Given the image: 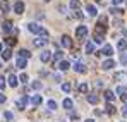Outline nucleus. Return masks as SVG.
I'll use <instances>...</instances> for the list:
<instances>
[{
  "mask_svg": "<svg viewBox=\"0 0 127 122\" xmlns=\"http://www.w3.org/2000/svg\"><path fill=\"white\" fill-rule=\"evenodd\" d=\"M28 31H31V33H34V35H40V38H46L48 36V31L40 26L38 22H29L28 24Z\"/></svg>",
  "mask_w": 127,
  "mask_h": 122,
  "instance_id": "nucleus-1",
  "label": "nucleus"
},
{
  "mask_svg": "<svg viewBox=\"0 0 127 122\" xmlns=\"http://www.w3.org/2000/svg\"><path fill=\"white\" fill-rule=\"evenodd\" d=\"M29 102H31V98H29L28 95H22L21 100H17V102H16V107H17L19 110H24V108L28 107V103H29Z\"/></svg>",
  "mask_w": 127,
  "mask_h": 122,
  "instance_id": "nucleus-2",
  "label": "nucleus"
},
{
  "mask_svg": "<svg viewBox=\"0 0 127 122\" xmlns=\"http://www.w3.org/2000/svg\"><path fill=\"white\" fill-rule=\"evenodd\" d=\"M76 36H77L79 40H84L86 36H88V28H86V26H77V29H76Z\"/></svg>",
  "mask_w": 127,
  "mask_h": 122,
  "instance_id": "nucleus-3",
  "label": "nucleus"
},
{
  "mask_svg": "<svg viewBox=\"0 0 127 122\" xmlns=\"http://www.w3.org/2000/svg\"><path fill=\"white\" fill-rule=\"evenodd\" d=\"M98 55L112 57V55H113V48H112V45H105V46H103V50H101V52H98Z\"/></svg>",
  "mask_w": 127,
  "mask_h": 122,
  "instance_id": "nucleus-4",
  "label": "nucleus"
},
{
  "mask_svg": "<svg viewBox=\"0 0 127 122\" xmlns=\"http://www.w3.org/2000/svg\"><path fill=\"white\" fill-rule=\"evenodd\" d=\"M9 9H10V2L9 0H0V12L5 14V12H9Z\"/></svg>",
  "mask_w": 127,
  "mask_h": 122,
  "instance_id": "nucleus-5",
  "label": "nucleus"
},
{
  "mask_svg": "<svg viewBox=\"0 0 127 122\" xmlns=\"http://www.w3.org/2000/svg\"><path fill=\"white\" fill-rule=\"evenodd\" d=\"M113 67H115V62L112 60V59H106V60L101 64V69H103V71H110V69H113Z\"/></svg>",
  "mask_w": 127,
  "mask_h": 122,
  "instance_id": "nucleus-6",
  "label": "nucleus"
},
{
  "mask_svg": "<svg viewBox=\"0 0 127 122\" xmlns=\"http://www.w3.org/2000/svg\"><path fill=\"white\" fill-rule=\"evenodd\" d=\"M60 45H62V46H65V48H70V46H72V40H70V36H69V35H64Z\"/></svg>",
  "mask_w": 127,
  "mask_h": 122,
  "instance_id": "nucleus-7",
  "label": "nucleus"
},
{
  "mask_svg": "<svg viewBox=\"0 0 127 122\" xmlns=\"http://www.w3.org/2000/svg\"><path fill=\"white\" fill-rule=\"evenodd\" d=\"M7 81H9V86H10V88H17V84H19V78L14 76V74H10Z\"/></svg>",
  "mask_w": 127,
  "mask_h": 122,
  "instance_id": "nucleus-8",
  "label": "nucleus"
},
{
  "mask_svg": "<svg viewBox=\"0 0 127 122\" xmlns=\"http://www.w3.org/2000/svg\"><path fill=\"white\" fill-rule=\"evenodd\" d=\"M74 71L79 72V74H84L86 72V65L83 64V62H76V64H74Z\"/></svg>",
  "mask_w": 127,
  "mask_h": 122,
  "instance_id": "nucleus-9",
  "label": "nucleus"
},
{
  "mask_svg": "<svg viewBox=\"0 0 127 122\" xmlns=\"http://www.w3.org/2000/svg\"><path fill=\"white\" fill-rule=\"evenodd\" d=\"M14 12H16V14H22V12H24V3H22L21 0H17V2L14 3Z\"/></svg>",
  "mask_w": 127,
  "mask_h": 122,
  "instance_id": "nucleus-10",
  "label": "nucleus"
},
{
  "mask_svg": "<svg viewBox=\"0 0 127 122\" xmlns=\"http://www.w3.org/2000/svg\"><path fill=\"white\" fill-rule=\"evenodd\" d=\"M50 59H52V52H48V50H43L41 55H40V60H41V62H50Z\"/></svg>",
  "mask_w": 127,
  "mask_h": 122,
  "instance_id": "nucleus-11",
  "label": "nucleus"
},
{
  "mask_svg": "<svg viewBox=\"0 0 127 122\" xmlns=\"http://www.w3.org/2000/svg\"><path fill=\"white\" fill-rule=\"evenodd\" d=\"M33 45H34L36 48H41V46L46 45V38H34V40H33Z\"/></svg>",
  "mask_w": 127,
  "mask_h": 122,
  "instance_id": "nucleus-12",
  "label": "nucleus"
},
{
  "mask_svg": "<svg viewBox=\"0 0 127 122\" xmlns=\"http://www.w3.org/2000/svg\"><path fill=\"white\" fill-rule=\"evenodd\" d=\"M41 102H43L41 95H34V96L31 98V105H33V107H38V105H41Z\"/></svg>",
  "mask_w": 127,
  "mask_h": 122,
  "instance_id": "nucleus-13",
  "label": "nucleus"
},
{
  "mask_svg": "<svg viewBox=\"0 0 127 122\" xmlns=\"http://www.w3.org/2000/svg\"><path fill=\"white\" fill-rule=\"evenodd\" d=\"M86 10H88V14H89V16H93V17H95V16L98 14V10H96V7H95L93 3H88V7H86Z\"/></svg>",
  "mask_w": 127,
  "mask_h": 122,
  "instance_id": "nucleus-14",
  "label": "nucleus"
},
{
  "mask_svg": "<svg viewBox=\"0 0 127 122\" xmlns=\"http://www.w3.org/2000/svg\"><path fill=\"white\" fill-rule=\"evenodd\" d=\"M2 31H3V33H10V31H12V22H10V21H5V22L2 24Z\"/></svg>",
  "mask_w": 127,
  "mask_h": 122,
  "instance_id": "nucleus-15",
  "label": "nucleus"
},
{
  "mask_svg": "<svg viewBox=\"0 0 127 122\" xmlns=\"http://www.w3.org/2000/svg\"><path fill=\"white\" fill-rule=\"evenodd\" d=\"M105 100L108 103H112L113 100H115V93H113V91H110V89H106V91H105Z\"/></svg>",
  "mask_w": 127,
  "mask_h": 122,
  "instance_id": "nucleus-16",
  "label": "nucleus"
},
{
  "mask_svg": "<svg viewBox=\"0 0 127 122\" xmlns=\"http://www.w3.org/2000/svg\"><path fill=\"white\" fill-rule=\"evenodd\" d=\"M29 57H31V52H29V50H26V48L19 50V59H26V60H28Z\"/></svg>",
  "mask_w": 127,
  "mask_h": 122,
  "instance_id": "nucleus-17",
  "label": "nucleus"
},
{
  "mask_svg": "<svg viewBox=\"0 0 127 122\" xmlns=\"http://www.w3.org/2000/svg\"><path fill=\"white\" fill-rule=\"evenodd\" d=\"M113 79H115V81H127V74L126 72H117V74H115V76H113Z\"/></svg>",
  "mask_w": 127,
  "mask_h": 122,
  "instance_id": "nucleus-18",
  "label": "nucleus"
},
{
  "mask_svg": "<svg viewBox=\"0 0 127 122\" xmlns=\"http://www.w3.org/2000/svg\"><path fill=\"white\" fill-rule=\"evenodd\" d=\"M10 57H12V50H10V48H3V52H2V59H3V60H9Z\"/></svg>",
  "mask_w": 127,
  "mask_h": 122,
  "instance_id": "nucleus-19",
  "label": "nucleus"
},
{
  "mask_svg": "<svg viewBox=\"0 0 127 122\" xmlns=\"http://www.w3.org/2000/svg\"><path fill=\"white\" fill-rule=\"evenodd\" d=\"M98 100H100V98H98V95H95V93L88 95V102L91 103V105H96V103H98Z\"/></svg>",
  "mask_w": 127,
  "mask_h": 122,
  "instance_id": "nucleus-20",
  "label": "nucleus"
},
{
  "mask_svg": "<svg viewBox=\"0 0 127 122\" xmlns=\"http://www.w3.org/2000/svg\"><path fill=\"white\" fill-rule=\"evenodd\" d=\"M69 67H70V64H69L67 60H60L59 62V69H60V71H69Z\"/></svg>",
  "mask_w": 127,
  "mask_h": 122,
  "instance_id": "nucleus-21",
  "label": "nucleus"
},
{
  "mask_svg": "<svg viewBox=\"0 0 127 122\" xmlns=\"http://www.w3.org/2000/svg\"><path fill=\"white\" fill-rule=\"evenodd\" d=\"M16 65H17L19 69H26V65H28V60H26V59H17V60H16Z\"/></svg>",
  "mask_w": 127,
  "mask_h": 122,
  "instance_id": "nucleus-22",
  "label": "nucleus"
},
{
  "mask_svg": "<svg viewBox=\"0 0 127 122\" xmlns=\"http://www.w3.org/2000/svg\"><path fill=\"white\" fill-rule=\"evenodd\" d=\"M103 35L101 33H95V36H93V43H103Z\"/></svg>",
  "mask_w": 127,
  "mask_h": 122,
  "instance_id": "nucleus-23",
  "label": "nucleus"
},
{
  "mask_svg": "<svg viewBox=\"0 0 127 122\" xmlns=\"http://www.w3.org/2000/svg\"><path fill=\"white\" fill-rule=\"evenodd\" d=\"M95 52V43L93 41H88L86 43V53H93Z\"/></svg>",
  "mask_w": 127,
  "mask_h": 122,
  "instance_id": "nucleus-24",
  "label": "nucleus"
},
{
  "mask_svg": "<svg viewBox=\"0 0 127 122\" xmlns=\"http://www.w3.org/2000/svg\"><path fill=\"white\" fill-rule=\"evenodd\" d=\"M72 107H74V103H72V100H70V98H65V100H64V108L70 110Z\"/></svg>",
  "mask_w": 127,
  "mask_h": 122,
  "instance_id": "nucleus-25",
  "label": "nucleus"
},
{
  "mask_svg": "<svg viewBox=\"0 0 127 122\" xmlns=\"http://www.w3.org/2000/svg\"><path fill=\"white\" fill-rule=\"evenodd\" d=\"M69 7H70V9H76V10H77V9L81 7V2H79V0H70Z\"/></svg>",
  "mask_w": 127,
  "mask_h": 122,
  "instance_id": "nucleus-26",
  "label": "nucleus"
},
{
  "mask_svg": "<svg viewBox=\"0 0 127 122\" xmlns=\"http://www.w3.org/2000/svg\"><path fill=\"white\" fill-rule=\"evenodd\" d=\"M117 46H119V50H120V52H124V50L127 48V41H126V40H120Z\"/></svg>",
  "mask_w": 127,
  "mask_h": 122,
  "instance_id": "nucleus-27",
  "label": "nucleus"
},
{
  "mask_svg": "<svg viewBox=\"0 0 127 122\" xmlns=\"http://www.w3.org/2000/svg\"><path fill=\"white\" fill-rule=\"evenodd\" d=\"M62 52H60V50H57V52H55V53H53V59H55V62H59V60H62Z\"/></svg>",
  "mask_w": 127,
  "mask_h": 122,
  "instance_id": "nucleus-28",
  "label": "nucleus"
},
{
  "mask_svg": "<svg viewBox=\"0 0 127 122\" xmlns=\"http://www.w3.org/2000/svg\"><path fill=\"white\" fill-rule=\"evenodd\" d=\"M120 64H122V65H127V53L126 52L120 53Z\"/></svg>",
  "mask_w": 127,
  "mask_h": 122,
  "instance_id": "nucleus-29",
  "label": "nucleus"
},
{
  "mask_svg": "<svg viewBox=\"0 0 127 122\" xmlns=\"http://www.w3.org/2000/svg\"><path fill=\"white\" fill-rule=\"evenodd\" d=\"M106 114H110V115H112V114H115V107H113L112 103H108V105H106Z\"/></svg>",
  "mask_w": 127,
  "mask_h": 122,
  "instance_id": "nucleus-30",
  "label": "nucleus"
},
{
  "mask_svg": "<svg viewBox=\"0 0 127 122\" xmlns=\"http://www.w3.org/2000/svg\"><path fill=\"white\" fill-rule=\"evenodd\" d=\"M3 117L7 119V122H10L12 119H14V115H12V112H9V110H7V112H3Z\"/></svg>",
  "mask_w": 127,
  "mask_h": 122,
  "instance_id": "nucleus-31",
  "label": "nucleus"
},
{
  "mask_svg": "<svg viewBox=\"0 0 127 122\" xmlns=\"http://www.w3.org/2000/svg\"><path fill=\"white\" fill-rule=\"evenodd\" d=\"M31 86H33V89H41V81H33Z\"/></svg>",
  "mask_w": 127,
  "mask_h": 122,
  "instance_id": "nucleus-32",
  "label": "nucleus"
},
{
  "mask_svg": "<svg viewBox=\"0 0 127 122\" xmlns=\"http://www.w3.org/2000/svg\"><path fill=\"white\" fill-rule=\"evenodd\" d=\"M46 105H48V108H50V110H55V108H57V102H55V100H50Z\"/></svg>",
  "mask_w": 127,
  "mask_h": 122,
  "instance_id": "nucleus-33",
  "label": "nucleus"
},
{
  "mask_svg": "<svg viewBox=\"0 0 127 122\" xmlns=\"http://www.w3.org/2000/svg\"><path fill=\"white\" fill-rule=\"evenodd\" d=\"M79 91H81V93H88V84H86V82H81V84H79Z\"/></svg>",
  "mask_w": 127,
  "mask_h": 122,
  "instance_id": "nucleus-34",
  "label": "nucleus"
},
{
  "mask_svg": "<svg viewBox=\"0 0 127 122\" xmlns=\"http://www.w3.org/2000/svg\"><path fill=\"white\" fill-rule=\"evenodd\" d=\"M19 81H21V82H28V81H29V78H28L26 72H22L21 76H19Z\"/></svg>",
  "mask_w": 127,
  "mask_h": 122,
  "instance_id": "nucleus-35",
  "label": "nucleus"
},
{
  "mask_svg": "<svg viewBox=\"0 0 127 122\" xmlns=\"http://www.w3.org/2000/svg\"><path fill=\"white\" fill-rule=\"evenodd\" d=\"M62 91H65V93L70 91V82H64L62 84Z\"/></svg>",
  "mask_w": 127,
  "mask_h": 122,
  "instance_id": "nucleus-36",
  "label": "nucleus"
},
{
  "mask_svg": "<svg viewBox=\"0 0 127 122\" xmlns=\"http://www.w3.org/2000/svg\"><path fill=\"white\" fill-rule=\"evenodd\" d=\"M110 12H112L113 16H117V14H122V10H120L119 7H112V9H110Z\"/></svg>",
  "mask_w": 127,
  "mask_h": 122,
  "instance_id": "nucleus-37",
  "label": "nucleus"
},
{
  "mask_svg": "<svg viewBox=\"0 0 127 122\" xmlns=\"http://www.w3.org/2000/svg\"><path fill=\"white\" fill-rule=\"evenodd\" d=\"M16 41H17V40H14V38H7V45L12 46V45H16Z\"/></svg>",
  "mask_w": 127,
  "mask_h": 122,
  "instance_id": "nucleus-38",
  "label": "nucleus"
},
{
  "mask_svg": "<svg viewBox=\"0 0 127 122\" xmlns=\"http://www.w3.org/2000/svg\"><path fill=\"white\" fill-rule=\"evenodd\" d=\"M3 88H5V78L0 76V89H3Z\"/></svg>",
  "mask_w": 127,
  "mask_h": 122,
  "instance_id": "nucleus-39",
  "label": "nucleus"
},
{
  "mask_svg": "<svg viewBox=\"0 0 127 122\" xmlns=\"http://www.w3.org/2000/svg\"><path fill=\"white\" fill-rule=\"evenodd\" d=\"M117 93H119V95L126 93V88H124V86H119V88H117Z\"/></svg>",
  "mask_w": 127,
  "mask_h": 122,
  "instance_id": "nucleus-40",
  "label": "nucleus"
},
{
  "mask_svg": "<svg viewBox=\"0 0 127 122\" xmlns=\"http://www.w3.org/2000/svg\"><path fill=\"white\" fill-rule=\"evenodd\" d=\"M122 2H124V0H112V3H113V5H120Z\"/></svg>",
  "mask_w": 127,
  "mask_h": 122,
  "instance_id": "nucleus-41",
  "label": "nucleus"
},
{
  "mask_svg": "<svg viewBox=\"0 0 127 122\" xmlns=\"http://www.w3.org/2000/svg\"><path fill=\"white\" fill-rule=\"evenodd\" d=\"M55 81L60 82V81H62V76H60V74H55Z\"/></svg>",
  "mask_w": 127,
  "mask_h": 122,
  "instance_id": "nucleus-42",
  "label": "nucleus"
},
{
  "mask_svg": "<svg viewBox=\"0 0 127 122\" xmlns=\"http://www.w3.org/2000/svg\"><path fill=\"white\" fill-rule=\"evenodd\" d=\"M122 102L127 105V93H124V95H122Z\"/></svg>",
  "mask_w": 127,
  "mask_h": 122,
  "instance_id": "nucleus-43",
  "label": "nucleus"
},
{
  "mask_svg": "<svg viewBox=\"0 0 127 122\" xmlns=\"http://www.w3.org/2000/svg\"><path fill=\"white\" fill-rule=\"evenodd\" d=\"M122 115H124V117H127V105L124 107V110H122Z\"/></svg>",
  "mask_w": 127,
  "mask_h": 122,
  "instance_id": "nucleus-44",
  "label": "nucleus"
},
{
  "mask_svg": "<svg viewBox=\"0 0 127 122\" xmlns=\"http://www.w3.org/2000/svg\"><path fill=\"white\" fill-rule=\"evenodd\" d=\"M59 10H60L62 14H65V7H64V5H60V7H59Z\"/></svg>",
  "mask_w": 127,
  "mask_h": 122,
  "instance_id": "nucleus-45",
  "label": "nucleus"
},
{
  "mask_svg": "<svg viewBox=\"0 0 127 122\" xmlns=\"http://www.w3.org/2000/svg\"><path fill=\"white\" fill-rule=\"evenodd\" d=\"M5 102V96H3V95H0V103H3Z\"/></svg>",
  "mask_w": 127,
  "mask_h": 122,
  "instance_id": "nucleus-46",
  "label": "nucleus"
},
{
  "mask_svg": "<svg viewBox=\"0 0 127 122\" xmlns=\"http://www.w3.org/2000/svg\"><path fill=\"white\" fill-rule=\"evenodd\" d=\"M2 52H3V43L0 41V53H2Z\"/></svg>",
  "mask_w": 127,
  "mask_h": 122,
  "instance_id": "nucleus-47",
  "label": "nucleus"
},
{
  "mask_svg": "<svg viewBox=\"0 0 127 122\" xmlns=\"http://www.w3.org/2000/svg\"><path fill=\"white\" fill-rule=\"evenodd\" d=\"M84 122H95V121H93V119H88V121H84Z\"/></svg>",
  "mask_w": 127,
  "mask_h": 122,
  "instance_id": "nucleus-48",
  "label": "nucleus"
},
{
  "mask_svg": "<svg viewBox=\"0 0 127 122\" xmlns=\"http://www.w3.org/2000/svg\"><path fill=\"white\" fill-rule=\"evenodd\" d=\"M45 2H50V0H45Z\"/></svg>",
  "mask_w": 127,
  "mask_h": 122,
  "instance_id": "nucleus-49",
  "label": "nucleus"
},
{
  "mask_svg": "<svg viewBox=\"0 0 127 122\" xmlns=\"http://www.w3.org/2000/svg\"><path fill=\"white\" fill-rule=\"evenodd\" d=\"M0 67H2V62H0Z\"/></svg>",
  "mask_w": 127,
  "mask_h": 122,
  "instance_id": "nucleus-50",
  "label": "nucleus"
}]
</instances>
